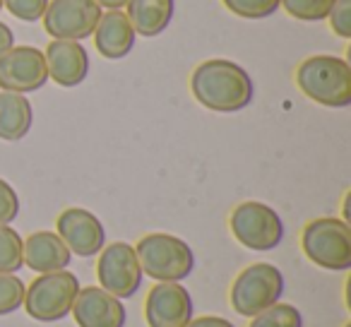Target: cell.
<instances>
[{"mask_svg":"<svg viewBox=\"0 0 351 327\" xmlns=\"http://www.w3.org/2000/svg\"><path fill=\"white\" fill-rule=\"evenodd\" d=\"M191 92L200 106L217 113H236L250 106L255 82L248 70L229 58L202 60L191 75Z\"/></svg>","mask_w":351,"mask_h":327,"instance_id":"cell-1","label":"cell"},{"mask_svg":"<svg viewBox=\"0 0 351 327\" xmlns=\"http://www.w3.org/2000/svg\"><path fill=\"white\" fill-rule=\"evenodd\" d=\"M296 87L313 104L346 108L351 104V65L339 56H308L296 68Z\"/></svg>","mask_w":351,"mask_h":327,"instance_id":"cell-2","label":"cell"},{"mask_svg":"<svg viewBox=\"0 0 351 327\" xmlns=\"http://www.w3.org/2000/svg\"><path fill=\"white\" fill-rule=\"evenodd\" d=\"M142 274L154 282H183L195 269V253L173 234H147L135 243Z\"/></svg>","mask_w":351,"mask_h":327,"instance_id":"cell-3","label":"cell"},{"mask_svg":"<svg viewBox=\"0 0 351 327\" xmlns=\"http://www.w3.org/2000/svg\"><path fill=\"white\" fill-rule=\"evenodd\" d=\"M301 248L317 267L346 272L351 267V226L337 217L311 219L301 231Z\"/></svg>","mask_w":351,"mask_h":327,"instance_id":"cell-4","label":"cell"},{"mask_svg":"<svg viewBox=\"0 0 351 327\" xmlns=\"http://www.w3.org/2000/svg\"><path fill=\"white\" fill-rule=\"evenodd\" d=\"M80 279L68 269L39 274L25 289V311L36 322H58L70 315L80 293Z\"/></svg>","mask_w":351,"mask_h":327,"instance_id":"cell-5","label":"cell"},{"mask_svg":"<svg viewBox=\"0 0 351 327\" xmlns=\"http://www.w3.org/2000/svg\"><path fill=\"white\" fill-rule=\"evenodd\" d=\"M284 293V274L272 263H255L243 267L231 284L229 301L239 315L253 317L279 303Z\"/></svg>","mask_w":351,"mask_h":327,"instance_id":"cell-6","label":"cell"},{"mask_svg":"<svg viewBox=\"0 0 351 327\" xmlns=\"http://www.w3.org/2000/svg\"><path fill=\"white\" fill-rule=\"evenodd\" d=\"M231 236L243 248L255 253L274 250L284 241V221L274 212V207L258 200H245L234 207L229 217Z\"/></svg>","mask_w":351,"mask_h":327,"instance_id":"cell-7","label":"cell"},{"mask_svg":"<svg viewBox=\"0 0 351 327\" xmlns=\"http://www.w3.org/2000/svg\"><path fill=\"white\" fill-rule=\"evenodd\" d=\"M142 277L145 274H142L135 245L125 243V241L104 245L97 263V279L104 291L125 301V298H132L140 291Z\"/></svg>","mask_w":351,"mask_h":327,"instance_id":"cell-8","label":"cell"},{"mask_svg":"<svg viewBox=\"0 0 351 327\" xmlns=\"http://www.w3.org/2000/svg\"><path fill=\"white\" fill-rule=\"evenodd\" d=\"M41 20L51 39L84 41L97 29L101 8L94 0H49Z\"/></svg>","mask_w":351,"mask_h":327,"instance_id":"cell-9","label":"cell"},{"mask_svg":"<svg viewBox=\"0 0 351 327\" xmlns=\"http://www.w3.org/2000/svg\"><path fill=\"white\" fill-rule=\"evenodd\" d=\"M49 82L44 51L36 46H12L0 56V89L15 94L39 92Z\"/></svg>","mask_w":351,"mask_h":327,"instance_id":"cell-10","label":"cell"},{"mask_svg":"<svg viewBox=\"0 0 351 327\" xmlns=\"http://www.w3.org/2000/svg\"><path fill=\"white\" fill-rule=\"evenodd\" d=\"M56 234L60 236L70 253L80 258H94L106 245V229L94 212L84 207H68L56 219Z\"/></svg>","mask_w":351,"mask_h":327,"instance_id":"cell-11","label":"cell"},{"mask_svg":"<svg viewBox=\"0 0 351 327\" xmlns=\"http://www.w3.org/2000/svg\"><path fill=\"white\" fill-rule=\"evenodd\" d=\"M149 327H186L193 320V298L181 282H156L145 298Z\"/></svg>","mask_w":351,"mask_h":327,"instance_id":"cell-12","label":"cell"},{"mask_svg":"<svg viewBox=\"0 0 351 327\" xmlns=\"http://www.w3.org/2000/svg\"><path fill=\"white\" fill-rule=\"evenodd\" d=\"M70 313L77 327H125L128 317L121 298L104 291L101 287L80 289Z\"/></svg>","mask_w":351,"mask_h":327,"instance_id":"cell-13","label":"cell"},{"mask_svg":"<svg viewBox=\"0 0 351 327\" xmlns=\"http://www.w3.org/2000/svg\"><path fill=\"white\" fill-rule=\"evenodd\" d=\"M49 80L58 87L73 89L82 84L89 75V53L82 41H60L53 39L44 51Z\"/></svg>","mask_w":351,"mask_h":327,"instance_id":"cell-14","label":"cell"},{"mask_svg":"<svg viewBox=\"0 0 351 327\" xmlns=\"http://www.w3.org/2000/svg\"><path fill=\"white\" fill-rule=\"evenodd\" d=\"M22 260L36 274H49L68 269L73 253L56 231H34L22 243Z\"/></svg>","mask_w":351,"mask_h":327,"instance_id":"cell-15","label":"cell"},{"mask_svg":"<svg viewBox=\"0 0 351 327\" xmlns=\"http://www.w3.org/2000/svg\"><path fill=\"white\" fill-rule=\"evenodd\" d=\"M94 46L106 60H121L135 49V29L123 10L101 12L97 29H94Z\"/></svg>","mask_w":351,"mask_h":327,"instance_id":"cell-16","label":"cell"},{"mask_svg":"<svg viewBox=\"0 0 351 327\" xmlns=\"http://www.w3.org/2000/svg\"><path fill=\"white\" fill-rule=\"evenodd\" d=\"M137 36H159L173 22L176 0H128L123 8Z\"/></svg>","mask_w":351,"mask_h":327,"instance_id":"cell-17","label":"cell"},{"mask_svg":"<svg viewBox=\"0 0 351 327\" xmlns=\"http://www.w3.org/2000/svg\"><path fill=\"white\" fill-rule=\"evenodd\" d=\"M34 123V108L25 94L0 92V140L20 142Z\"/></svg>","mask_w":351,"mask_h":327,"instance_id":"cell-18","label":"cell"},{"mask_svg":"<svg viewBox=\"0 0 351 327\" xmlns=\"http://www.w3.org/2000/svg\"><path fill=\"white\" fill-rule=\"evenodd\" d=\"M22 243L25 239L10 224H0V274H15L25 267Z\"/></svg>","mask_w":351,"mask_h":327,"instance_id":"cell-19","label":"cell"},{"mask_svg":"<svg viewBox=\"0 0 351 327\" xmlns=\"http://www.w3.org/2000/svg\"><path fill=\"white\" fill-rule=\"evenodd\" d=\"M248 327H303V315L291 303H274L250 317Z\"/></svg>","mask_w":351,"mask_h":327,"instance_id":"cell-20","label":"cell"},{"mask_svg":"<svg viewBox=\"0 0 351 327\" xmlns=\"http://www.w3.org/2000/svg\"><path fill=\"white\" fill-rule=\"evenodd\" d=\"M335 0H279V8L298 22H322L330 15Z\"/></svg>","mask_w":351,"mask_h":327,"instance_id":"cell-21","label":"cell"},{"mask_svg":"<svg viewBox=\"0 0 351 327\" xmlns=\"http://www.w3.org/2000/svg\"><path fill=\"white\" fill-rule=\"evenodd\" d=\"M229 12L243 20H267L279 10V0H221Z\"/></svg>","mask_w":351,"mask_h":327,"instance_id":"cell-22","label":"cell"},{"mask_svg":"<svg viewBox=\"0 0 351 327\" xmlns=\"http://www.w3.org/2000/svg\"><path fill=\"white\" fill-rule=\"evenodd\" d=\"M25 282L17 274H0V315H10L25 303Z\"/></svg>","mask_w":351,"mask_h":327,"instance_id":"cell-23","label":"cell"},{"mask_svg":"<svg viewBox=\"0 0 351 327\" xmlns=\"http://www.w3.org/2000/svg\"><path fill=\"white\" fill-rule=\"evenodd\" d=\"M49 0H3V8L20 22H39Z\"/></svg>","mask_w":351,"mask_h":327,"instance_id":"cell-24","label":"cell"},{"mask_svg":"<svg viewBox=\"0 0 351 327\" xmlns=\"http://www.w3.org/2000/svg\"><path fill=\"white\" fill-rule=\"evenodd\" d=\"M327 22H330V29L335 32L339 39L349 41L351 39V0H335L330 15H327Z\"/></svg>","mask_w":351,"mask_h":327,"instance_id":"cell-25","label":"cell"},{"mask_svg":"<svg viewBox=\"0 0 351 327\" xmlns=\"http://www.w3.org/2000/svg\"><path fill=\"white\" fill-rule=\"evenodd\" d=\"M20 207L22 205L17 191L5 178H0V224H12L20 217Z\"/></svg>","mask_w":351,"mask_h":327,"instance_id":"cell-26","label":"cell"},{"mask_svg":"<svg viewBox=\"0 0 351 327\" xmlns=\"http://www.w3.org/2000/svg\"><path fill=\"white\" fill-rule=\"evenodd\" d=\"M186 327H236L234 322H229L226 317H217V315H200L193 317Z\"/></svg>","mask_w":351,"mask_h":327,"instance_id":"cell-27","label":"cell"},{"mask_svg":"<svg viewBox=\"0 0 351 327\" xmlns=\"http://www.w3.org/2000/svg\"><path fill=\"white\" fill-rule=\"evenodd\" d=\"M12 46H15V34H12V29L5 22H0V56L5 53V51H10Z\"/></svg>","mask_w":351,"mask_h":327,"instance_id":"cell-28","label":"cell"},{"mask_svg":"<svg viewBox=\"0 0 351 327\" xmlns=\"http://www.w3.org/2000/svg\"><path fill=\"white\" fill-rule=\"evenodd\" d=\"M99 8H106V10H123L128 0H94Z\"/></svg>","mask_w":351,"mask_h":327,"instance_id":"cell-29","label":"cell"},{"mask_svg":"<svg viewBox=\"0 0 351 327\" xmlns=\"http://www.w3.org/2000/svg\"><path fill=\"white\" fill-rule=\"evenodd\" d=\"M0 10H3V0H0Z\"/></svg>","mask_w":351,"mask_h":327,"instance_id":"cell-30","label":"cell"},{"mask_svg":"<svg viewBox=\"0 0 351 327\" xmlns=\"http://www.w3.org/2000/svg\"><path fill=\"white\" fill-rule=\"evenodd\" d=\"M344 327H351V322H346V325H344Z\"/></svg>","mask_w":351,"mask_h":327,"instance_id":"cell-31","label":"cell"}]
</instances>
